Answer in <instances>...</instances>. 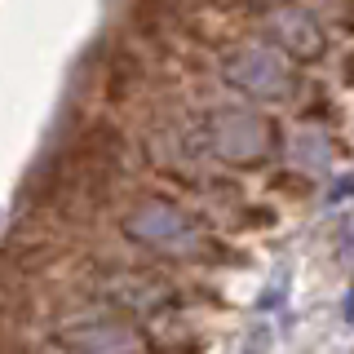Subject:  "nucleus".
I'll return each instance as SVG.
<instances>
[{"instance_id": "f257e3e1", "label": "nucleus", "mask_w": 354, "mask_h": 354, "mask_svg": "<svg viewBox=\"0 0 354 354\" xmlns=\"http://www.w3.org/2000/svg\"><path fill=\"white\" fill-rule=\"evenodd\" d=\"M124 230L147 248L173 252V257H186V252L199 248V226L182 213L177 204H164V199H147L124 217Z\"/></svg>"}, {"instance_id": "f03ea898", "label": "nucleus", "mask_w": 354, "mask_h": 354, "mask_svg": "<svg viewBox=\"0 0 354 354\" xmlns=\"http://www.w3.org/2000/svg\"><path fill=\"white\" fill-rule=\"evenodd\" d=\"M226 75H230L235 88H243V93H252V97H288V88H292L288 58L279 49H270V44H248V49H239L235 58L226 62Z\"/></svg>"}, {"instance_id": "7ed1b4c3", "label": "nucleus", "mask_w": 354, "mask_h": 354, "mask_svg": "<svg viewBox=\"0 0 354 354\" xmlns=\"http://www.w3.org/2000/svg\"><path fill=\"white\" fill-rule=\"evenodd\" d=\"M208 142H213L217 155H226V160H257L266 151V142H270V133H266L261 115H252V111H217L213 124H208Z\"/></svg>"}, {"instance_id": "20e7f679", "label": "nucleus", "mask_w": 354, "mask_h": 354, "mask_svg": "<svg viewBox=\"0 0 354 354\" xmlns=\"http://www.w3.org/2000/svg\"><path fill=\"white\" fill-rule=\"evenodd\" d=\"M66 350L71 354H138V337L120 319H84L66 328Z\"/></svg>"}, {"instance_id": "39448f33", "label": "nucleus", "mask_w": 354, "mask_h": 354, "mask_svg": "<svg viewBox=\"0 0 354 354\" xmlns=\"http://www.w3.org/2000/svg\"><path fill=\"white\" fill-rule=\"evenodd\" d=\"M274 31H279V40L288 44V49H297V53H319V36H315V27H310L306 18H297V14H279Z\"/></svg>"}, {"instance_id": "423d86ee", "label": "nucleus", "mask_w": 354, "mask_h": 354, "mask_svg": "<svg viewBox=\"0 0 354 354\" xmlns=\"http://www.w3.org/2000/svg\"><path fill=\"white\" fill-rule=\"evenodd\" d=\"M337 248H341V252H346V257L354 261V217L346 221V226H341V235H337Z\"/></svg>"}]
</instances>
